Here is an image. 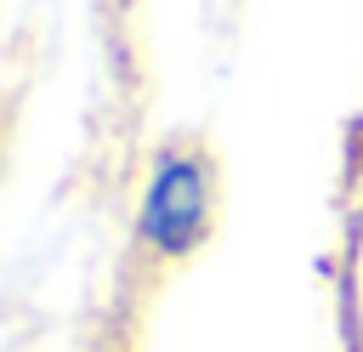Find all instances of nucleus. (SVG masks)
I'll list each match as a JSON object with an SVG mask.
<instances>
[{"label": "nucleus", "instance_id": "1", "mask_svg": "<svg viewBox=\"0 0 363 352\" xmlns=\"http://www.w3.org/2000/svg\"><path fill=\"white\" fill-rule=\"evenodd\" d=\"M136 233L164 261H182L204 244V233H210V165L199 153H182V148L159 153L147 193H142V210H136Z\"/></svg>", "mask_w": 363, "mask_h": 352}]
</instances>
